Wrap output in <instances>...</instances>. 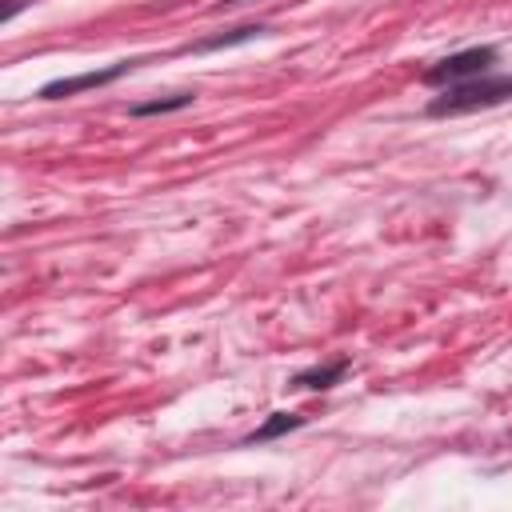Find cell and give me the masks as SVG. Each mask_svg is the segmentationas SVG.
I'll list each match as a JSON object with an SVG mask.
<instances>
[{
  "label": "cell",
  "instance_id": "cell-1",
  "mask_svg": "<svg viewBox=\"0 0 512 512\" xmlns=\"http://www.w3.org/2000/svg\"><path fill=\"white\" fill-rule=\"evenodd\" d=\"M508 96H512V76H472V80L448 84V88L428 104V112H432V116H460V112H476V108L504 104Z\"/></svg>",
  "mask_w": 512,
  "mask_h": 512
},
{
  "label": "cell",
  "instance_id": "cell-2",
  "mask_svg": "<svg viewBox=\"0 0 512 512\" xmlns=\"http://www.w3.org/2000/svg\"><path fill=\"white\" fill-rule=\"evenodd\" d=\"M496 64V48H464L456 56H444L440 64H432L424 72V84H460V80H472V76H484L488 68Z\"/></svg>",
  "mask_w": 512,
  "mask_h": 512
},
{
  "label": "cell",
  "instance_id": "cell-3",
  "mask_svg": "<svg viewBox=\"0 0 512 512\" xmlns=\"http://www.w3.org/2000/svg\"><path fill=\"white\" fill-rule=\"evenodd\" d=\"M132 64L128 60H120V64H112V68H100V72H80V76H64V80H52V84H44L40 88V96L44 100H64V96H76V92H84V88H100V84H112L116 76H124Z\"/></svg>",
  "mask_w": 512,
  "mask_h": 512
},
{
  "label": "cell",
  "instance_id": "cell-4",
  "mask_svg": "<svg viewBox=\"0 0 512 512\" xmlns=\"http://www.w3.org/2000/svg\"><path fill=\"white\" fill-rule=\"evenodd\" d=\"M304 424V416H296V412H272L252 436H248V444H264V440H276V436H284V432H292V428H300Z\"/></svg>",
  "mask_w": 512,
  "mask_h": 512
},
{
  "label": "cell",
  "instance_id": "cell-5",
  "mask_svg": "<svg viewBox=\"0 0 512 512\" xmlns=\"http://www.w3.org/2000/svg\"><path fill=\"white\" fill-rule=\"evenodd\" d=\"M348 372V364L344 360H336V364H324V368H308V372H300L296 380H292V388H328L332 380H340Z\"/></svg>",
  "mask_w": 512,
  "mask_h": 512
},
{
  "label": "cell",
  "instance_id": "cell-6",
  "mask_svg": "<svg viewBox=\"0 0 512 512\" xmlns=\"http://www.w3.org/2000/svg\"><path fill=\"white\" fill-rule=\"evenodd\" d=\"M192 96L180 92V96H164V100H144V104H132V116H156V112H176V108H188Z\"/></svg>",
  "mask_w": 512,
  "mask_h": 512
},
{
  "label": "cell",
  "instance_id": "cell-7",
  "mask_svg": "<svg viewBox=\"0 0 512 512\" xmlns=\"http://www.w3.org/2000/svg\"><path fill=\"white\" fill-rule=\"evenodd\" d=\"M264 28H236L232 36H216V40H204L200 48H224V44H236V40H252V36H260Z\"/></svg>",
  "mask_w": 512,
  "mask_h": 512
},
{
  "label": "cell",
  "instance_id": "cell-8",
  "mask_svg": "<svg viewBox=\"0 0 512 512\" xmlns=\"http://www.w3.org/2000/svg\"><path fill=\"white\" fill-rule=\"evenodd\" d=\"M228 4H240V0H228Z\"/></svg>",
  "mask_w": 512,
  "mask_h": 512
}]
</instances>
